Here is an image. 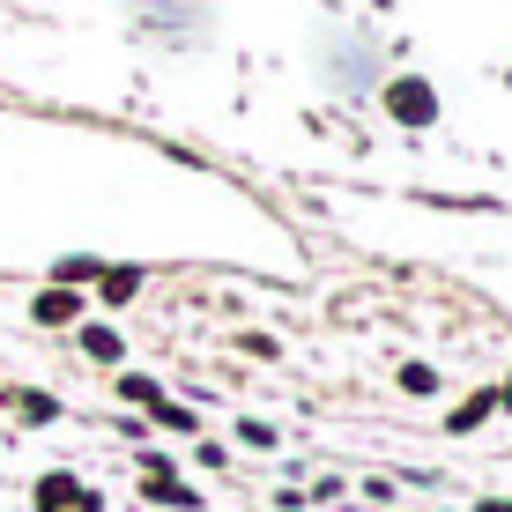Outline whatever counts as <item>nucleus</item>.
Segmentation results:
<instances>
[{
    "mask_svg": "<svg viewBox=\"0 0 512 512\" xmlns=\"http://www.w3.org/2000/svg\"><path fill=\"white\" fill-rule=\"evenodd\" d=\"M38 512H97V498L75 483V475H45L38 483Z\"/></svg>",
    "mask_w": 512,
    "mask_h": 512,
    "instance_id": "nucleus-3",
    "label": "nucleus"
},
{
    "mask_svg": "<svg viewBox=\"0 0 512 512\" xmlns=\"http://www.w3.org/2000/svg\"><path fill=\"white\" fill-rule=\"evenodd\" d=\"M156 423H164V431H193V409H171V401H156Z\"/></svg>",
    "mask_w": 512,
    "mask_h": 512,
    "instance_id": "nucleus-12",
    "label": "nucleus"
},
{
    "mask_svg": "<svg viewBox=\"0 0 512 512\" xmlns=\"http://www.w3.org/2000/svg\"><path fill=\"white\" fill-rule=\"evenodd\" d=\"M82 349H90L97 364H119V357H127V349H119V334H112V327H82Z\"/></svg>",
    "mask_w": 512,
    "mask_h": 512,
    "instance_id": "nucleus-5",
    "label": "nucleus"
},
{
    "mask_svg": "<svg viewBox=\"0 0 512 512\" xmlns=\"http://www.w3.org/2000/svg\"><path fill=\"white\" fill-rule=\"evenodd\" d=\"M127 8H134L149 30H164L171 45H186L193 30H201V0H127Z\"/></svg>",
    "mask_w": 512,
    "mask_h": 512,
    "instance_id": "nucleus-1",
    "label": "nucleus"
},
{
    "mask_svg": "<svg viewBox=\"0 0 512 512\" xmlns=\"http://www.w3.org/2000/svg\"><path fill=\"white\" fill-rule=\"evenodd\" d=\"M490 409H498V401H490V394H475V401H461V409H453V431H475V423H483Z\"/></svg>",
    "mask_w": 512,
    "mask_h": 512,
    "instance_id": "nucleus-9",
    "label": "nucleus"
},
{
    "mask_svg": "<svg viewBox=\"0 0 512 512\" xmlns=\"http://www.w3.org/2000/svg\"><path fill=\"white\" fill-rule=\"evenodd\" d=\"M483 512H512V498H490V505H483Z\"/></svg>",
    "mask_w": 512,
    "mask_h": 512,
    "instance_id": "nucleus-13",
    "label": "nucleus"
},
{
    "mask_svg": "<svg viewBox=\"0 0 512 512\" xmlns=\"http://www.w3.org/2000/svg\"><path fill=\"white\" fill-rule=\"evenodd\" d=\"M134 290H141V268H112L104 275V297H112V305H127Z\"/></svg>",
    "mask_w": 512,
    "mask_h": 512,
    "instance_id": "nucleus-8",
    "label": "nucleus"
},
{
    "mask_svg": "<svg viewBox=\"0 0 512 512\" xmlns=\"http://www.w3.org/2000/svg\"><path fill=\"white\" fill-rule=\"evenodd\" d=\"M386 112H394L401 127H431L438 97H431V82H394V90H386Z\"/></svg>",
    "mask_w": 512,
    "mask_h": 512,
    "instance_id": "nucleus-2",
    "label": "nucleus"
},
{
    "mask_svg": "<svg viewBox=\"0 0 512 512\" xmlns=\"http://www.w3.org/2000/svg\"><path fill=\"white\" fill-rule=\"evenodd\" d=\"M401 386H409V394H438V372L431 364H401Z\"/></svg>",
    "mask_w": 512,
    "mask_h": 512,
    "instance_id": "nucleus-10",
    "label": "nucleus"
},
{
    "mask_svg": "<svg viewBox=\"0 0 512 512\" xmlns=\"http://www.w3.org/2000/svg\"><path fill=\"white\" fill-rule=\"evenodd\" d=\"M30 312H38V327H67V320L82 312V297H75V290H45Z\"/></svg>",
    "mask_w": 512,
    "mask_h": 512,
    "instance_id": "nucleus-4",
    "label": "nucleus"
},
{
    "mask_svg": "<svg viewBox=\"0 0 512 512\" xmlns=\"http://www.w3.org/2000/svg\"><path fill=\"white\" fill-rule=\"evenodd\" d=\"M119 394L141 401V409H156V401H164V386H156V379H141V372H119Z\"/></svg>",
    "mask_w": 512,
    "mask_h": 512,
    "instance_id": "nucleus-6",
    "label": "nucleus"
},
{
    "mask_svg": "<svg viewBox=\"0 0 512 512\" xmlns=\"http://www.w3.org/2000/svg\"><path fill=\"white\" fill-rule=\"evenodd\" d=\"M149 498H156V505H186V512H193V490H186V483H171V475H149Z\"/></svg>",
    "mask_w": 512,
    "mask_h": 512,
    "instance_id": "nucleus-7",
    "label": "nucleus"
},
{
    "mask_svg": "<svg viewBox=\"0 0 512 512\" xmlns=\"http://www.w3.org/2000/svg\"><path fill=\"white\" fill-rule=\"evenodd\" d=\"M52 275H60V290H67V282H90V275H97V260H60Z\"/></svg>",
    "mask_w": 512,
    "mask_h": 512,
    "instance_id": "nucleus-11",
    "label": "nucleus"
}]
</instances>
